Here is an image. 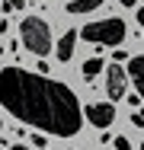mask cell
<instances>
[{
  "instance_id": "6da1fadb",
  "label": "cell",
  "mask_w": 144,
  "mask_h": 150,
  "mask_svg": "<svg viewBox=\"0 0 144 150\" xmlns=\"http://www.w3.org/2000/svg\"><path fill=\"white\" fill-rule=\"evenodd\" d=\"M0 105L23 125L58 137H74L83 128V109L74 90L23 67L0 70Z\"/></svg>"
},
{
  "instance_id": "7a4b0ae2",
  "label": "cell",
  "mask_w": 144,
  "mask_h": 150,
  "mask_svg": "<svg viewBox=\"0 0 144 150\" xmlns=\"http://www.w3.org/2000/svg\"><path fill=\"white\" fill-rule=\"evenodd\" d=\"M19 38H23V48L38 58H45L51 51V29L42 16H26L19 23Z\"/></svg>"
},
{
  "instance_id": "3957f363",
  "label": "cell",
  "mask_w": 144,
  "mask_h": 150,
  "mask_svg": "<svg viewBox=\"0 0 144 150\" xmlns=\"http://www.w3.org/2000/svg\"><path fill=\"white\" fill-rule=\"evenodd\" d=\"M80 38L93 42V45H109V48H118L125 42V19H99V23H86L80 29Z\"/></svg>"
},
{
  "instance_id": "277c9868",
  "label": "cell",
  "mask_w": 144,
  "mask_h": 150,
  "mask_svg": "<svg viewBox=\"0 0 144 150\" xmlns=\"http://www.w3.org/2000/svg\"><path fill=\"white\" fill-rule=\"evenodd\" d=\"M86 121L96 125V128H109L115 121V105L112 102H93V105H86Z\"/></svg>"
},
{
  "instance_id": "5b68a950",
  "label": "cell",
  "mask_w": 144,
  "mask_h": 150,
  "mask_svg": "<svg viewBox=\"0 0 144 150\" xmlns=\"http://www.w3.org/2000/svg\"><path fill=\"white\" fill-rule=\"evenodd\" d=\"M125 80H128V74L112 64V67H106V93H109V99H125Z\"/></svg>"
},
{
  "instance_id": "8992f818",
  "label": "cell",
  "mask_w": 144,
  "mask_h": 150,
  "mask_svg": "<svg viewBox=\"0 0 144 150\" xmlns=\"http://www.w3.org/2000/svg\"><path fill=\"white\" fill-rule=\"evenodd\" d=\"M77 35H80V29H67L64 35H61V42H58V61H61V64L74 58V45H77Z\"/></svg>"
},
{
  "instance_id": "52a82bcc",
  "label": "cell",
  "mask_w": 144,
  "mask_h": 150,
  "mask_svg": "<svg viewBox=\"0 0 144 150\" xmlns=\"http://www.w3.org/2000/svg\"><path fill=\"white\" fill-rule=\"evenodd\" d=\"M131 80H135V86H138V96L144 99V54H138V58L128 61V70H125Z\"/></svg>"
},
{
  "instance_id": "ba28073f",
  "label": "cell",
  "mask_w": 144,
  "mask_h": 150,
  "mask_svg": "<svg viewBox=\"0 0 144 150\" xmlns=\"http://www.w3.org/2000/svg\"><path fill=\"white\" fill-rule=\"evenodd\" d=\"M96 6H103V0H71V3H67V13L80 16V13H90V10H96Z\"/></svg>"
},
{
  "instance_id": "9c48e42d",
  "label": "cell",
  "mask_w": 144,
  "mask_h": 150,
  "mask_svg": "<svg viewBox=\"0 0 144 150\" xmlns=\"http://www.w3.org/2000/svg\"><path fill=\"white\" fill-rule=\"evenodd\" d=\"M106 64H103V58H86L83 61V67H80V74H83V80H93L99 70H103Z\"/></svg>"
},
{
  "instance_id": "30bf717a",
  "label": "cell",
  "mask_w": 144,
  "mask_h": 150,
  "mask_svg": "<svg viewBox=\"0 0 144 150\" xmlns=\"http://www.w3.org/2000/svg\"><path fill=\"white\" fill-rule=\"evenodd\" d=\"M26 6V0H3V10L6 13H13V10H23Z\"/></svg>"
},
{
  "instance_id": "8fae6325",
  "label": "cell",
  "mask_w": 144,
  "mask_h": 150,
  "mask_svg": "<svg viewBox=\"0 0 144 150\" xmlns=\"http://www.w3.org/2000/svg\"><path fill=\"white\" fill-rule=\"evenodd\" d=\"M112 144H115V150H131V141L128 137H112Z\"/></svg>"
},
{
  "instance_id": "7c38bea8",
  "label": "cell",
  "mask_w": 144,
  "mask_h": 150,
  "mask_svg": "<svg viewBox=\"0 0 144 150\" xmlns=\"http://www.w3.org/2000/svg\"><path fill=\"white\" fill-rule=\"evenodd\" d=\"M131 125H135V128H144V118H141V115H138V112L131 115Z\"/></svg>"
},
{
  "instance_id": "4fadbf2b",
  "label": "cell",
  "mask_w": 144,
  "mask_h": 150,
  "mask_svg": "<svg viewBox=\"0 0 144 150\" xmlns=\"http://www.w3.org/2000/svg\"><path fill=\"white\" fill-rule=\"evenodd\" d=\"M138 23H141V29H144V6H138Z\"/></svg>"
},
{
  "instance_id": "5bb4252c",
  "label": "cell",
  "mask_w": 144,
  "mask_h": 150,
  "mask_svg": "<svg viewBox=\"0 0 144 150\" xmlns=\"http://www.w3.org/2000/svg\"><path fill=\"white\" fill-rule=\"evenodd\" d=\"M118 3H122V6H135V0H118Z\"/></svg>"
},
{
  "instance_id": "9a60e30c",
  "label": "cell",
  "mask_w": 144,
  "mask_h": 150,
  "mask_svg": "<svg viewBox=\"0 0 144 150\" xmlns=\"http://www.w3.org/2000/svg\"><path fill=\"white\" fill-rule=\"evenodd\" d=\"M6 150H29V147H23V144H16V147H6Z\"/></svg>"
},
{
  "instance_id": "2e32d148",
  "label": "cell",
  "mask_w": 144,
  "mask_h": 150,
  "mask_svg": "<svg viewBox=\"0 0 144 150\" xmlns=\"http://www.w3.org/2000/svg\"><path fill=\"white\" fill-rule=\"evenodd\" d=\"M0 128H3V121H0Z\"/></svg>"
},
{
  "instance_id": "e0dca14e",
  "label": "cell",
  "mask_w": 144,
  "mask_h": 150,
  "mask_svg": "<svg viewBox=\"0 0 144 150\" xmlns=\"http://www.w3.org/2000/svg\"><path fill=\"white\" fill-rule=\"evenodd\" d=\"M141 118H144V112H141Z\"/></svg>"
},
{
  "instance_id": "ac0fdd59",
  "label": "cell",
  "mask_w": 144,
  "mask_h": 150,
  "mask_svg": "<svg viewBox=\"0 0 144 150\" xmlns=\"http://www.w3.org/2000/svg\"><path fill=\"white\" fill-rule=\"evenodd\" d=\"M141 150H144V144H141Z\"/></svg>"
}]
</instances>
